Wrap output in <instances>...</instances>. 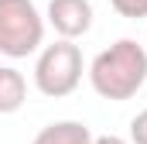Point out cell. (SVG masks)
Instances as JSON below:
<instances>
[{
	"label": "cell",
	"instance_id": "1",
	"mask_svg": "<svg viewBox=\"0 0 147 144\" xmlns=\"http://www.w3.org/2000/svg\"><path fill=\"white\" fill-rule=\"evenodd\" d=\"M147 82V48L134 38H120L89 62V86L96 96L123 103L134 100Z\"/></svg>",
	"mask_w": 147,
	"mask_h": 144
},
{
	"label": "cell",
	"instance_id": "2",
	"mask_svg": "<svg viewBox=\"0 0 147 144\" xmlns=\"http://www.w3.org/2000/svg\"><path fill=\"white\" fill-rule=\"evenodd\" d=\"M82 82V52L75 41H55V45H45L41 55L34 62V86L41 96L48 100H62V96H72Z\"/></svg>",
	"mask_w": 147,
	"mask_h": 144
},
{
	"label": "cell",
	"instance_id": "3",
	"mask_svg": "<svg viewBox=\"0 0 147 144\" xmlns=\"http://www.w3.org/2000/svg\"><path fill=\"white\" fill-rule=\"evenodd\" d=\"M45 45V17L34 0H0V55L28 58Z\"/></svg>",
	"mask_w": 147,
	"mask_h": 144
},
{
	"label": "cell",
	"instance_id": "4",
	"mask_svg": "<svg viewBox=\"0 0 147 144\" xmlns=\"http://www.w3.org/2000/svg\"><path fill=\"white\" fill-rule=\"evenodd\" d=\"M45 17L62 41H75V38L89 35L92 28V3L89 0H51Z\"/></svg>",
	"mask_w": 147,
	"mask_h": 144
},
{
	"label": "cell",
	"instance_id": "5",
	"mask_svg": "<svg viewBox=\"0 0 147 144\" xmlns=\"http://www.w3.org/2000/svg\"><path fill=\"white\" fill-rule=\"evenodd\" d=\"M31 144H92V130L82 120H55L41 127Z\"/></svg>",
	"mask_w": 147,
	"mask_h": 144
},
{
	"label": "cell",
	"instance_id": "6",
	"mask_svg": "<svg viewBox=\"0 0 147 144\" xmlns=\"http://www.w3.org/2000/svg\"><path fill=\"white\" fill-rule=\"evenodd\" d=\"M28 103V79L14 65H0V113H17Z\"/></svg>",
	"mask_w": 147,
	"mask_h": 144
},
{
	"label": "cell",
	"instance_id": "7",
	"mask_svg": "<svg viewBox=\"0 0 147 144\" xmlns=\"http://www.w3.org/2000/svg\"><path fill=\"white\" fill-rule=\"evenodd\" d=\"M113 10L120 14V17H127V21H140L147 17V0H110Z\"/></svg>",
	"mask_w": 147,
	"mask_h": 144
},
{
	"label": "cell",
	"instance_id": "8",
	"mask_svg": "<svg viewBox=\"0 0 147 144\" xmlns=\"http://www.w3.org/2000/svg\"><path fill=\"white\" fill-rule=\"evenodd\" d=\"M130 144H147V110L130 120Z\"/></svg>",
	"mask_w": 147,
	"mask_h": 144
},
{
	"label": "cell",
	"instance_id": "9",
	"mask_svg": "<svg viewBox=\"0 0 147 144\" xmlns=\"http://www.w3.org/2000/svg\"><path fill=\"white\" fill-rule=\"evenodd\" d=\"M92 144H130L127 137H116V134H103V137H92Z\"/></svg>",
	"mask_w": 147,
	"mask_h": 144
}]
</instances>
